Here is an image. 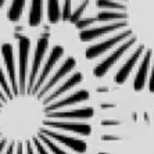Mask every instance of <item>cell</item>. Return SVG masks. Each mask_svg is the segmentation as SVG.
Listing matches in <instances>:
<instances>
[{
    "mask_svg": "<svg viewBox=\"0 0 154 154\" xmlns=\"http://www.w3.org/2000/svg\"><path fill=\"white\" fill-rule=\"evenodd\" d=\"M94 117L78 60L50 36L0 45V154H83Z\"/></svg>",
    "mask_w": 154,
    "mask_h": 154,
    "instance_id": "6da1fadb",
    "label": "cell"
},
{
    "mask_svg": "<svg viewBox=\"0 0 154 154\" xmlns=\"http://www.w3.org/2000/svg\"><path fill=\"white\" fill-rule=\"evenodd\" d=\"M88 2L74 10L69 21L86 45L83 56L93 64V76L114 69V82L132 78L135 92L154 93V0H94V14L83 17Z\"/></svg>",
    "mask_w": 154,
    "mask_h": 154,
    "instance_id": "7a4b0ae2",
    "label": "cell"
},
{
    "mask_svg": "<svg viewBox=\"0 0 154 154\" xmlns=\"http://www.w3.org/2000/svg\"><path fill=\"white\" fill-rule=\"evenodd\" d=\"M2 11L11 22L21 21L26 15L29 26H39L45 21L51 25L69 21L74 13L71 0H0Z\"/></svg>",
    "mask_w": 154,
    "mask_h": 154,
    "instance_id": "3957f363",
    "label": "cell"
},
{
    "mask_svg": "<svg viewBox=\"0 0 154 154\" xmlns=\"http://www.w3.org/2000/svg\"><path fill=\"white\" fill-rule=\"evenodd\" d=\"M101 139L103 140H119V137L118 136H112V135H103Z\"/></svg>",
    "mask_w": 154,
    "mask_h": 154,
    "instance_id": "277c9868",
    "label": "cell"
},
{
    "mask_svg": "<svg viewBox=\"0 0 154 154\" xmlns=\"http://www.w3.org/2000/svg\"><path fill=\"white\" fill-rule=\"evenodd\" d=\"M101 124H103V125H119L121 122L119 121H103Z\"/></svg>",
    "mask_w": 154,
    "mask_h": 154,
    "instance_id": "5b68a950",
    "label": "cell"
},
{
    "mask_svg": "<svg viewBox=\"0 0 154 154\" xmlns=\"http://www.w3.org/2000/svg\"><path fill=\"white\" fill-rule=\"evenodd\" d=\"M100 154H110V153H100Z\"/></svg>",
    "mask_w": 154,
    "mask_h": 154,
    "instance_id": "8992f818",
    "label": "cell"
}]
</instances>
